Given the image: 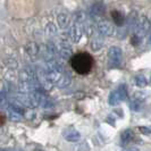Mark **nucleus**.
Masks as SVG:
<instances>
[{"label":"nucleus","instance_id":"nucleus-21","mask_svg":"<svg viewBox=\"0 0 151 151\" xmlns=\"http://www.w3.org/2000/svg\"><path fill=\"white\" fill-rule=\"evenodd\" d=\"M139 129L143 133V134H151V129L148 127H139Z\"/></svg>","mask_w":151,"mask_h":151},{"label":"nucleus","instance_id":"nucleus-19","mask_svg":"<svg viewBox=\"0 0 151 151\" xmlns=\"http://www.w3.org/2000/svg\"><path fill=\"white\" fill-rule=\"evenodd\" d=\"M140 105H141V102H140V101H134V102H132V105H131V108H132V109H133V110H136V111H137V110H140V108H141V107H140Z\"/></svg>","mask_w":151,"mask_h":151},{"label":"nucleus","instance_id":"nucleus-13","mask_svg":"<svg viewBox=\"0 0 151 151\" xmlns=\"http://www.w3.org/2000/svg\"><path fill=\"white\" fill-rule=\"evenodd\" d=\"M109 104L111 105V106H117V105H119V102H121L122 100L119 98V96H118V93H117V91H114L110 93V96H109Z\"/></svg>","mask_w":151,"mask_h":151},{"label":"nucleus","instance_id":"nucleus-23","mask_svg":"<svg viewBox=\"0 0 151 151\" xmlns=\"http://www.w3.org/2000/svg\"><path fill=\"white\" fill-rule=\"evenodd\" d=\"M148 40H149V43L151 45V33L149 34V38H148Z\"/></svg>","mask_w":151,"mask_h":151},{"label":"nucleus","instance_id":"nucleus-2","mask_svg":"<svg viewBox=\"0 0 151 151\" xmlns=\"http://www.w3.org/2000/svg\"><path fill=\"white\" fill-rule=\"evenodd\" d=\"M122 50L118 47H111L108 50V65L109 67H117L122 63Z\"/></svg>","mask_w":151,"mask_h":151},{"label":"nucleus","instance_id":"nucleus-1","mask_svg":"<svg viewBox=\"0 0 151 151\" xmlns=\"http://www.w3.org/2000/svg\"><path fill=\"white\" fill-rule=\"evenodd\" d=\"M69 64L77 74L86 75L92 70L94 65V59L90 53L80 52L69 58Z\"/></svg>","mask_w":151,"mask_h":151},{"label":"nucleus","instance_id":"nucleus-8","mask_svg":"<svg viewBox=\"0 0 151 151\" xmlns=\"http://www.w3.org/2000/svg\"><path fill=\"white\" fill-rule=\"evenodd\" d=\"M111 18H113L114 23L118 26L124 25V23H125V16L123 15L119 10H113L111 12Z\"/></svg>","mask_w":151,"mask_h":151},{"label":"nucleus","instance_id":"nucleus-15","mask_svg":"<svg viewBox=\"0 0 151 151\" xmlns=\"http://www.w3.org/2000/svg\"><path fill=\"white\" fill-rule=\"evenodd\" d=\"M26 52L29 53L30 56H32V57H34L39 53V47L35 43H30L26 47Z\"/></svg>","mask_w":151,"mask_h":151},{"label":"nucleus","instance_id":"nucleus-9","mask_svg":"<svg viewBox=\"0 0 151 151\" xmlns=\"http://www.w3.org/2000/svg\"><path fill=\"white\" fill-rule=\"evenodd\" d=\"M133 139H134V133L132 129H125L121 135L122 144H129L133 141Z\"/></svg>","mask_w":151,"mask_h":151},{"label":"nucleus","instance_id":"nucleus-5","mask_svg":"<svg viewBox=\"0 0 151 151\" xmlns=\"http://www.w3.org/2000/svg\"><path fill=\"white\" fill-rule=\"evenodd\" d=\"M64 136L65 139L69 141V142H78L81 140V134L78 131H76L74 127H69L68 129L65 131L64 133Z\"/></svg>","mask_w":151,"mask_h":151},{"label":"nucleus","instance_id":"nucleus-10","mask_svg":"<svg viewBox=\"0 0 151 151\" xmlns=\"http://www.w3.org/2000/svg\"><path fill=\"white\" fill-rule=\"evenodd\" d=\"M57 22H58V24H59V26H60L61 29H65V27H67L68 25H69L70 17L66 13H61L57 17Z\"/></svg>","mask_w":151,"mask_h":151},{"label":"nucleus","instance_id":"nucleus-7","mask_svg":"<svg viewBox=\"0 0 151 151\" xmlns=\"http://www.w3.org/2000/svg\"><path fill=\"white\" fill-rule=\"evenodd\" d=\"M58 52H59V55H60V57L63 59H69L70 55H72V48L68 45L63 43V45H60L59 49H58Z\"/></svg>","mask_w":151,"mask_h":151},{"label":"nucleus","instance_id":"nucleus-11","mask_svg":"<svg viewBox=\"0 0 151 151\" xmlns=\"http://www.w3.org/2000/svg\"><path fill=\"white\" fill-rule=\"evenodd\" d=\"M7 116L9 119L14 122H19L22 121V114L17 111V108H7Z\"/></svg>","mask_w":151,"mask_h":151},{"label":"nucleus","instance_id":"nucleus-16","mask_svg":"<svg viewBox=\"0 0 151 151\" xmlns=\"http://www.w3.org/2000/svg\"><path fill=\"white\" fill-rule=\"evenodd\" d=\"M117 93L119 96L121 100H126L127 99V90H126V86L125 85H121L118 89H117Z\"/></svg>","mask_w":151,"mask_h":151},{"label":"nucleus","instance_id":"nucleus-20","mask_svg":"<svg viewBox=\"0 0 151 151\" xmlns=\"http://www.w3.org/2000/svg\"><path fill=\"white\" fill-rule=\"evenodd\" d=\"M6 119H7V116L4 113L0 111V126H2V125L6 123Z\"/></svg>","mask_w":151,"mask_h":151},{"label":"nucleus","instance_id":"nucleus-14","mask_svg":"<svg viewBox=\"0 0 151 151\" xmlns=\"http://www.w3.org/2000/svg\"><path fill=\"white\" fill-rule=\"evenodd\" d=\"M134 82H135L136 86H139V88H145L147 84H148V81H147V78L143 75L135 76L134 77Z\"/></svg>","mask_w":151,"mask_h":151},{"label":"nucleus","instance_id":"nucleus-12","mask_svg":"<svg viewBox=\"0 0 151 151\" xmlns=\"http://www.w3.org/2000/svg\"><path fill=\"white\" fill-rule=\"evenodd\" d=\"M105 13V6L102 4H96L93 5L92 8H91V15L93 17H98V16H101Z\"/></svg>","mask_w":151,"mask_h":151},{"label":"nucleus","instance_id":"nucleus-18","mask_svg":"<svg viewBox=\"0 0 151 151\" xmlns=\"http://www.w3.org/2000/svg\"><path fill=\"white\" fill-rule=\"evenodd\" d=\"M84 18H85V15L82 12H78V13L75 14V19L77 22H82V21H84Z\"/></svg>","mask_w":151,"mask_h":151},{"label":"nucleus","instance_id":"nucleus-6","mask_svg":"<svg viewBox=\"0 0 151 151\" xmlns=\"http://www.w3.org/2000/svg\"><path fill=\"white\" fill-rule=\"evenodd\" d=\"M69 38L72 39L73 42L80 41V39L82 38V29H81L80 25L75 24V25H73L70 27V30H69Z\"/></svg>","mask_w":151,"mask_h":151},{"label":"nucleus","instance_id":"nucleus-17","mask_svg":"<svg viewBox=\"0 0 151 151\" xmlns=\"http://www.w3.org/2000/svg\"><path fill=\"white\" fill-rule=\"evenodd\" d=\"M141 37H139V35H136V34H134L133 37H132V45H140V41H141Z\"/></svg>","mask_w":151,"mask_h":151},{"label":"nucleus","instance_id":"nucleus-4","mask_svg":"<svg viewBox=\"0 0 151 151\" xmlns=\"http://www.w3.org/2000/svg\"><path fill=\"white\" fill-rule=\"evenodd\" d=\"M98 31L102 35H113L115 29L114 26L107 21H101L98 23Z\"/></svg>","mask_w":151,"mask_h":151},{"label":"nucleus","instance_id":"nucleus-22","mask_svg":"<svg viewBox=\"0 0 151 151\" xmlns=\"http://www.w3.org/2000/svg\"><path fill=\"white\" fill-rule=\"evenodd\" d=\"M124 151H139L136 148H131V149H127V150H124Z\"/></svg>","mask_w":151,"mask_h":151},{"label":"nucleus","instance_id":"nucleus-3","mask_svg":"<svg viewBox=\"0 0 151 151\" xmlns=\"http://www.w3.org/2000/svg\"><path fill=\"white\" fill-rule=\"evenodd\" d=\"M151 29V22L149 21V18L147 16H141L137 22H136V35L139 37H143Z\"/></svg>","mask_w":151,"mask_h":151}]
</instances>
